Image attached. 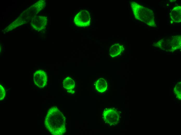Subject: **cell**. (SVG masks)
Listing matches in <instances>:
<instances>
[{"label":"cell","instance_id":"52a82bcc","mask_svg":"<svg viewBox=\"0 0 181 135\" xmlns=\"http://www.w3.org/2000/svg\"><path fill=\"white\" fill-rule=\"evenodd\" d=\"M124 49L122 45L119 43H115L110 47L109 55L112 57L117 56L122 52Z\"/></svg>","mask_w":181,"mask_h":135},{"label":"cell","instance_id":"277c9868","mask_svg":"<svg viewBox=\"0 0 181 135\" xmlns=\"http://www.w3.org/2000/svg\"><path fill=\"white\" fill-rule=\"evenodd\" d=\"M103 116L104 121L108 124L115 125L118 123L119 113L115 109L111 108L105 110L104 112Z\"/></svg>","mask_w":181,"mask_h":135},{"label":"cell","instance_id":"7a4b0ae2","mask_svg":"<svg viewBox=\"0 0 181 135\" xmlns=\"http://www.w3.org/2000/svg\"><path fill=\"white\" fill-rule=\"evenodd\" d=\"M130 4L133 12L136 19L150 26H156L154 13L152 10L135 2H131Z\"/></svg>","mask_w":181,"mask_h":135},{"label":"cell","instance_id":"5b68a950","mask_svg":"<svg viewBox=\"0 0 181 135\" xmlns=\"http://www.w3.org/2000/svg\"><path fill=\"white\" fill-rule=\"evenodd\" d=\"M34 83L38 87L43 88L47 84V77L45 71L41 70L35 71L33 74Z\"/></svg>","mask_w":181,"mask_h":135},{"label":"cell","instance_id":"30bf717a","mask_svg":"<svg viewBox=\"0 0 181 135\" xmlns=\"http://www.w3.org/2000/svg\"><path fill=\"white\" fill-rule=\"evenodd\" d=\"M5 95V92L3 86L0 85V100H3Z\"/></svg>","mask_w":181,"mask_h":135},{"label":"cell","instance_id":"ba28073f","mask_svg":"<svg viewBox=\"0 0 181 135\" xmlns=\"http://www.w3.org/2000/svg\"><path fill=\"white\" fill-rule=\"evenodd\" d=\"M107 85L105 80L102 78L99 79L97 81L95 87L99 92H103L106 90Z\"/></svg>","mask_w":181,"mask_h":135},{"label":"cell","instance_id":"6da1fadb","mask_svg":"<svg viewBox=\"0 0 181 135\" xmlns=\"http://www.w3.org/2000/svg\"><path fill=\"white\" fill-rule=\"evenodd\" d=\"M44 125L48 130L53 135H63L66 132V118L56 107L48 110Z\"/></svg>","mask_w":181,"mask_h":135},{"label":"cell","instance_id":"9c48e42d","mask_svg":"<svg viewBox=\"0 0 181 135\" xmlns=\"http://www.w3.org/2000/svg\"><path fill=\"white\" fill-rule=\"evenodd\" d=\"M63 87L67 90H71L74 88L75 83L74 80L69 77L65 78L63 82Z\"/></svg>","mask_w":181,"mask_h":135},{"label":"cell","instance_id":"3957f363","mask_svg":"<svg viewBox=\"0 0 181 135\" xmlns=\"http://www.w3.org/2000/svg\"><path fill=\"white\" fill-rule=\"evenodd\" d=\"M91 18L90 12L86 10H82L74 17L73 22L76 26L85 27L89 26L91 24Z\"/></svg>","mask_w":181,"mask_h":135},{"label":"cell","instance_id":"8992f818","mask_svg":"<svg viewBox=\"0 0 181 135\" xmlns=\"http://www.w3.org/2000/svg\"><path fill=\"white\" fill-rule=\"evenodd\" d=\"M170 17L172 21L176 23L180 22L181 20V7L177 6L172 9L170 13Z\"/></svg>","mask_w":181,"mask_h":135}]
</instances>
